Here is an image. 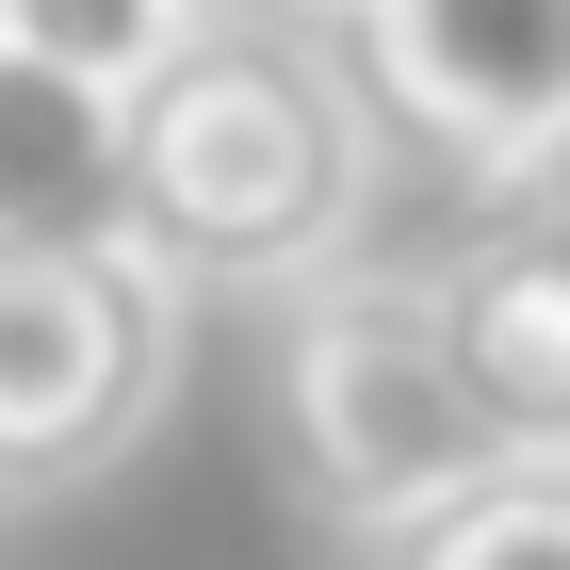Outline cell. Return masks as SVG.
I'll list each match as a JSON object with an SVG mask.
<instances>
[{"label": "cell", "mask_w": 570, "mask_h": 570, "mask_svg": "<svg viewBox=\"0 0 570 570\" xmlns=\"http://www.w3.org/2000/svg\"><path fill=\"white\" fill-rule=\"evenodd\" d=\"M277 440L343 538H407L440 489L489 473V424L440 343V277H309L277 294Z\"/></svg>", "instance_id": "cell-2"}, {"label": "cell", "mask_w": 570, "mask_h": 570, "mask_svg": "<svg viewBox=\"0 0 570 570\" xmlns=\"http://www.w3.org/2000/svg\"><path fill=\"white\" fill-rule=\"evenodd\" d=\"M0 33H17V0H0Z\"/></svg>", "instance_id": "cell-10"}, {"label": "cell", "mask_w": 570, "mask_h": 570, "mask_svg": "<svg viewBox=\"0 0 570 570\" xmlns=\"http://www.w3.org/2000/svg\"><path fill=\"white\" fill-rule=\"evenodd\" d=\"M179 17H213V0H17V33H33V49H66V66H98V82H131V66L179 33Z\"/></svg>", "instance_id": "cell-8"}, {"label": "cell", "mask_w": 570, "mask_h": 570, "mask_svg": "<svg viewBox=\"0 0 570 570\" xmlns=\"http://www.w3.org/2000/svg\"><path fill=\"white\" fill-rule=\"evenodd\" d=\"M440 343H456V392H473L489 456L570 473V228L489 213L440 262Z\"/></svg>", "instance_id": "cell-5"}, {"label": "cell", "mask_w": 570, "mask_h": 570, "mask_svg": "<svg viewBox=\"0 0 570 570\" xmlns=\"http://www.w3.org/2000/svg\"><path fill=\"white\" fill-rule=\"evenodd\" d=\"M489 213H522V228H570V115H554V131H538L505 179H489Z\"/></svg>", "instance_id": "cell-9"}, {"label": "cell", "mask_w": 570, "mask_h": 570, "mask_svg": "<svg viewBox=\"0 0 570 570\" xmlns=\"http://www.w3.org/2000/svg\"><path fill=\"white\" fill-rule=\"evenodd\" d=\"M33 228H131V82L0 33V245Z\"/></svg>", "instance_id": "cell-6"}, {"label": "cell", "mask_w": 570, "mask_h": 570, "mask_svg": "<svg viewBox=\"0 0 570 570\" xmlns=\"http://www.w3.org/2000/svg\"><path fill=\"white\" fill-rule=\"evenodd\" d=\"M343 49L375 115L440 147L473 196L570 115V0H343Z\"/></svg>", "instance_id": "cell-4"}, {"label": "cell", "mask_w": 570, "mask_h": 570, "mask_svg": "<svg viewBox=\"0 0 570 570\" xmlns=\"http://www.w3.org/2000/svg\"><path fill=\"white\" fill-rule=\"evenodd\" d=\"M179 277L131 228H33L0 245V489L115 473L179 392Z\"/></svg>", "instance_id": "cell-3"}, {"label": "cell", "mask_w": 570, "mask_h": 570, "mask_svg": "<svg viewBox=\"0 0 570 570\" xmlns=\"http://www.w3.org/2000/svg\"><path fill=\"white\" fill-rule=\"evenodd\" d=\"M392 115L326 0H213L131 66V245L179 294H309L375 228Z\"/></svg>", "instance_id": "cell-1"}, {"label": "cell", "mask_w": 570, "mask_h": 570, "mask_svg": "<svg viewBox=\"0 0 570 570\" xmlns=\"http://www.w3.org/2000/svg\"><path fill=\"white\" fill-rule=\"evenodd\" d=\"M392 570H570V473L538 456H489L473 489H440L407 538H375Z\"/></svg>", "instance_id": "cell-7"}, {"label": "cell", "mask_w": 570, "mask_h": 570, "mask_svg": "<svg viewBox=\"0 0 570 570\" xmlns=\"http://www.w3.org/2000/svg\"><path fill=\"white\" fill-rule=\"evenodd\" d=\"M326 17H343V0H326Z\"/></svg>", "instance_id": "cell-11"}]
</instances>
